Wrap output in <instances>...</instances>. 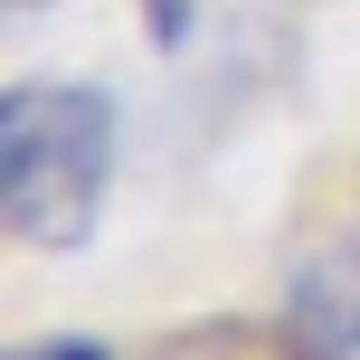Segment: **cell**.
Wrapping results in <instances>:
<instances>
[{
  "instance_id": "cell-1",
  "label": "cell",
  "mask_w": 360,
  "mask_h": 360,
  "mask_svg": "<svg viewBox=\"0 0 360 360\" xmlns=\"http://www.w3.org/2000/svg\"><path fill=\"white\" fill-rule=\"evenodd\" d=\"M114 190V95L105 86H10L0 95V228L19 247H86Z\"/></svg>"
},
{
  "instance_id": "cell-2",
  "label": "cell",
  "mask_w": 360,
  "mask_h": 360,
  "mask_svg": "<svg viewBox=\"0 0 360 360\" xmlns=\"http://www.w3.org/2000/svg\"><path fill=\"white\" fill-rule=\"evenodd\" d=\"M285 332L313 360H360V218L304 247V266L285 275Z\"/></svg>"
},
{
  "instance_id": "cell-3",
  "label": "cell",
  "mask_w": 360,
  "mask_h": 360,
  "mask_svg": "<svg viewBox=\"0 0 360 360\" xmlns=\"http://www.w3.org/2000/svg\"><path fill=\"white\" fill-rule=\"evenodd\" d=\"M152 360H313L285 323H180Z\"/></svg>"
},
{
  "instance_id": "cell-4",
  "label": "cell",
  "mask_w": 360,
  "mask_h": 360,
  "mask_svg": "<svg viewBox=\"0 0 360 360\" xmlns=\"http://www.w3.org/2000/svg\"><path fill=\"white\" fill-rule=\"evenodd\" d=\"M10 360H114L105 342H86V332H57V342H19Z\"/></svg>"
},
{
  "instance_id": "cell-5",
  "label": "cell",
  "mask_w": 360,
  "mask_h": 360,
  "mask_svg": "<svg viewBox=\"0 0 360 360\" xmlns=\"http://www.w3.org/2000/svg\"><path fill=\"white\" fill-rule=\"evenodd\" d=\"M190 10H199V0H152V38L180 48V38H190Z\"/></svg>"
}]
</instances>
